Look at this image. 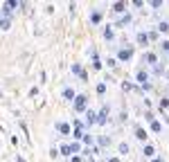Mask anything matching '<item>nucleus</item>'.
<instances>
[{"label":"nucleus","mask_w":169,"mask_h":162,"mask_svg":"<svg viewBox=\"0 0 169 162\" xmlns=\"http://www.w3.org/2000/svg\"><path fill=\"white\" fill-rule=\"evenodd\" d=\"M131 56H133V50H131V47H126V50H119V59H122V61L131 59Z\"/></svg>","instance_id":"f03ea898"},{"label":"nucleus","mask_w":169,"mask_h":162,"mask_svg":"<svg viewBox=\"0 0 169 162\" xmlns=\"http://www.w3.org/2000/svg\"><path fill=\"white\" fill-rule=\"evenodd\" d=\"M108 162H119V160H117V158H110V160H108Z\"/></svg>","instance_id":"4be33fe9"},{"label":"nucleus","mask_w":169,"mask_h":162,"mask_svg":"<svg viewBox=\"0 0 169 162\" xmlns=\"http://www.w3.org/2000/svg\"><path fill=\"white\" fill-rule=\"evenodd\" d=\"M151 131H153V133H160V131H162V126H160V124H158L156 120H151Z\"/></svg>","instance_id":"1a4fd4ad"},{"label":"nucleus","mask_w":169,"mask_h":162,"mask_svg":"<svg viewBox=\"0 0 169 162\" xmlns=\"http://www.w3.org/2000/svg\"><path fill=\"white\" fill-rule=\"evenodd\" d=\"M16 162H25V160H23V158H20V155H18V158H16Z\"/></svg>","instance_id":"412c9836"},{"label":"nucleus","mask_w":169,"mask_h":162,"mask_svg":"<svg viewBox=\"0 0 169 162\" xmlns=\"http://www.w3.org/2000/svg\"><path fill=\"white\" fill-rule=\"evenodd\" d=\"M124 7H126V5H124V2H115V5H113V9H115V11H124Z\"/></svg>","instance_id":"9b49d317"},{"label":"nucleus","mask_w":169,"mask_h":162,"mask_svg":"<svg viewBox=\"0 0 169 162\" xmlns=\"http://www.w3.org/2000/svg\"><path fill=\"white\" fill-rule=\"evenodd\" d=\"M119 153H128V144H119Z\"/></svg>","instance_id":"a211bd4d"},{"label":"nucleus","mask_w":169,"mask_h":162,"mask_svg":"<svg viewBox=\"0 0 169 162\" xmlns=\"http://www.w3.org/2000/svg\"><path fill=\"white\" fill-rule=\"evenodd\" d=\"M63 97H66V99H72V97H75V90L66 88V90H63Z\"/></svg>","instance_id":"f8f14e48"},{"label":"nucleus","mask_w":169,"mask_h":162,"mask_svg":"<svg viewBox=\"0 0 169 162\" xmlns=\"http://www.w3.org/2000/svg\"><path fill=\"white\" fill-rule=\"evenodd\" d=\"M72 72H75V74H79L81 79H86V72H84L81 68H79V65H72Z\"/></svg>","instance_id":"6e6552de"},{"label":"nucleus","mask_w":169,"mask_h":162,"mask_svg":"<svg viewBox=\"0 0 169 162\" xmlns=\"http://www.w3.org/2000/svg\"><path fill=\"white\" fill-rule=\"evenodd\" d=\"M135 137H138V140H147V131H142V128H135Z\"/></svg>","instance_id":"0eeeda50"},{"label":"nucleus","mask_w":169,"mask_h":162,"mask_svg":"<svg viewBox=\"0 0 169 162\" xmlns=\"http://www.w3.org/2000/svg\"><path fill=\"white\" fill-rule=\"evenodd\" d=\"M0 27H2V29H7V27H9V20H7V18H5V20H0Z\"/></svg>","instance_id":"aec40b11"},{"label":"nucleus","mask_w":169,"mask_h":162,"mask_svg":"<svg viewBox=\"0 0 169 162\" xmlns=\"http://www.w3.org/2000/svg\"><path fill=\"white\" fill-rule=\"evenodd\" d=\"M59 131L63 135H68V133H70V126H68V124H59Z\"/></svg>","instance_id":"4468645a"},{"label":"nucleus","mask_w":169,"mask_h":162,"mask_svg":"<svg viewBox=\"0 0 169 162\" xmlns=\"http://www.w3.org/2000/svg\"><path fill=\"white\" fill-rule=\"evenodd\" d=\"M158 29H160V32H169V20L160 23V25H158Z\"/></svg>","instance_id":"2eb2a0df"},{"label":"nucleus","mask_w":169,"mask_h":162,"mask_svg":"<svg viewBox=\"0 0 169 162\" xmlns=\"http://www.w3.org/2000/svg\"><path fill=\"white\" fill-rule=\"evenodd\" d=\"M106 115H108V108L104 106V108H101V113L97 115V124H104V122H106Z\"/></svg>","instance_id":"7ed1b4c3"},{"label":"nucleus","mask_w":169,"mask_h":162,"mask_svg":"<svg viewBox=\"0 0 169 162\" xmlns=\"http://www.w3.org/2000/svg\"><path fill=\"white\" fill-rule=\"evenodd\" d=\"M144 59H147V63H156V54H153V52H147Z\"/></svg>","instance_id":"9d476101"},{"label":"nucleus","mask_w":169,"mask_h":162,"mask_svg":"<svg viewBox=\"0 0 169 162\" xmlns=\"http://www.w3.org/2000/svg\"><path fill=\"white\" fill-rule=\"evenodd\" d=\"M144 155H153V146H144Z\"/></svg>","instance_id":"6ab92c4d"},{"label":"nucleus","mask_w":169,"mask_h":162,"mask_svg":"<svg viewBox=\"0 0 169 162\" xmlns=\"http://www.w3.org/2000/svg\"><path fill=\"white\" fill-rule=\"evenodd\" d=\"M138 81H140L142 86H147V81H149V74H147L144 70H140V72H138Z\"/></svg>","instance_id":"20e7f679"},{"label":"nucleus","mask_w":169,"mask_h":162,"mask_svg":"<svg viewBox=\"0 0 169 162\" xmlns=\"http://www.w3.org/2000/svg\"><path fill=\"white\" fill-rule=\"evenodd\" d=\"M86 122H88V124H95V122H97V115H95L93 111H88L86 113Z\"/></svg>","instance_id":"39448f33"},{"label":"nucleus","mask_w":169,"mask_h":162,"mask_svg":"<svg viewBox=\"0 0 169 162\" xmlns=\"http://www.w3.org/2000/svg\"><path fill=\"white\" fill-rule=\"evenodd\" d=\"M153 162H162V160H160V158H156V160H153Z\"/></svg>","instance_id":"5701e85b"},{"label":"nucleus","mask_w":169,"mask_h":162,"mask_svg":"<svg viewBox=\"0 0 169 162\" xmlns=\"http://www.w3.org/2000/svg\"><path fill=\"white\" fill-rule=\"evenodd\" d=\"M90 20H93V23H99V20H101V14H99V11H95L93 16H90Z\"/></svg>","instance_id":"dca6fc26"},{"label":"nucleus","mask_w":169,"mask_h":162,"mask_svg":"<svg viewBox=\"0 0 169 162\" xmlns=\"http://www.w3.org/2000/svg\"><path fill=\"white\" fill-rule=\"evenodd\" d=\"M97 92H99V95L106 92V83H99V86H97Z\"/></svg>","instance_id":"f3484780"},{"label":"nucleus","mask_w":169,"mask_h":162,"mask_svg":"<svg viewBox=\"0 0 169 162\" xmlns=\"http://www.w3.org/2000/svg\"><path fill=\"white\" fill-rule=\"evenodd\" d=\"M138 43H142V45H147V43H149V34H144V32H140V34H138Z\"/></svg>","instance_id":"423d86ee"},{"label":"nucleus","mask_w":169,"mask_h":162,"mask_svg":"<svg viewBox=\"0 0 169 162\" xmlns=\"http://www.w3.org/2000/svg\"><path fill=\"white\" fill-rule=\"evenodd\" d=\"M86 104H88V99H86L84 95H79L75 99V111H86Z\"/></svg>","instance_id":"f257e3e1"},{"label":"nucleus","mask_w":169,"mask_h":162,"mask_svg":"<svg viewBox=\"0 0 169 162\" xmlns=\"http://www.w3.org/2000/svg\"><path fill=\"white\" fill-rule=\"evenodd\" d=\"M61 155H72V151H70V144L61 146Z\"/></svg>","instance_id":"ddd939ff"}]
</instances>
